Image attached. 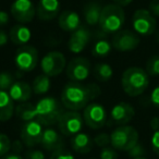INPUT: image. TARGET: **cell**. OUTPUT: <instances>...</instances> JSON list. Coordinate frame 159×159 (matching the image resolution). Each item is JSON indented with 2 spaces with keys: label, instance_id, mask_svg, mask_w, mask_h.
Returning <instances> with one entry per match:
<instances>
[{
  "label": "cell",
  "instance_id": "1",
  "mask_svg": "<svg viewBox=\"0 0 159 159\" xmlns=\"http://www.w3.org/2000/svg\"><path fill=\"white\" fill-rule=\"evenodd\" d=\"M100 87L97 84L81 82H69L64 85L61 93V104L68 110L79 111L84 109L92 100L100 95Z\"/></svg>",
  "mask_w": 159,
  "mask_h": 159
},
{
  "label": "cell",
  "instance_id": "2",
  "mask_svg": "<svg viewBox=\"0 0 159 159\" xmlns=\"http://www.w3.org/2000/svg\"><path fill=\"white\" fill-rule=\"evenodd\" d=\"M149 85V75L146 70L139 66L128 68L121 77L123 92L131 97H136L144 93Z\"/></svg>",
  "mask_w": 159,
  "mask_h": 159
},
{
  "label": "cell",
  "instance_id": "3",
  "mask_svg": "<svg viewBox=\"0 0 159 159\" xmlns=\"http://www.w3.org/2000/svg\"><path fill=\"white\" fill-rule=\"evenodd\" d=\"M124 22L125 13L123 8L116 3H109L102 8L98 25L104 33L116 34L121 31Z\"/></svg>",
  "mask_w": 159,
  "mask_h": 159
},
{
  "label": "cell",
  "instance_id": "4",
  "mask_svg": "<svg viewBox=\"0 0 159 159\" xmlns=\"http://www.w3.org/2000/svg\"><path fill=\"white\" fill-rule=\"evenodd\" d=\"M62 104L53 97H43L35 105L36 120L42 125L49 126L58 123L61 115L64 112L62 109Z\"/></svg>",
  "mask_w": 159,
  "mask_h": 159
},
{
  "label": "cell",
  "instance_id": "5",
  "mask_svg": "<svg viewBox=\"0 0 159 159\" xmlns=\"http://www.w3.org/2000/svg\"><path fill=\"white\" fill-rule=\"evenodd\" d=\"M139 143V132L131 125H120L110 134V144L116 150L129 152Z\"/></svg>",
  "mask_w": 159,
  "mask_h": 159
},
{
  "label": "cell",
  "instance_id": "6",
  "mask_svg": "<svg viewBox=\"0 0 159 159\" xmlns=\"http://www.w3.org/2000/svg\"><path fill=\"white\" fill-rule=\"evenodd\" d=\"M132 26L141 36H149L156 30V19L148 9H137L132 16Z\"/></svg>",
  "mask_w": 159,
  "mask_h": 159
},
{
  "label": "cell",
  "instance_id": "7",
  "mask_svg": "<svg viewBox=\"0 0 159 159\" xmlns=\"http://www.w3.org/2000/svg\"><path fill=\"white\" fill-rule=\"evenodd\" d=\"M83 117L79 111H64L58 120V129L62 135L73 136L81 132L83 128Z\"/></svg>",
  "mask_w": 159,
  "mask_h": 159
},
{
  "label": "cell",
  "instance_id": "8",
  "mask_svg": "<svg viewBox=\"0 0 159 159\" xmlns=\"http://www.w3.org/2000/svg\"><path fill=\"white\" fill-rule=\"evenodd\" d=\"M66 68V57L60 51H50L40 60V69L47 76L52 77L61 74Z\"/></svg>",
  "mask_w": 159,
  "mask_h": 159
},
{
  "label": "cell",
  "instance_id": "9",
  "mask_svg": "<svg viewBox=\"0 0 159 159\" xmlns=\"http://www.w3.org/2000/svg\"><path fill=\"white\" fill-rule=\"evenodd\" d=\"M16 68L23 72H31L37 66L38 51L34 46L25 45L18 48L14 57Z\"/></svg>",
  "mask_w": 159,
  "mask_h": 159
},
{
  "label": "cell",
  "instance_id": "10",
  "mask_svg": "<svg viewBox=\"0 0 159 159\" xmlns=\"http://www.w3.org/2000/svg\"><path fill=\"white\" fill-rule=\"evenodd\" d=\"M83 120L89 128L99 130L107 122V112L104 106L97 102H91L83 110Z\"/></svg>",
  "mask_w": 159,
  "mask_h": 159
},
{
  "label": "cell",
  "instance_id": "11",
  "mask_svg": "<svg viewBox=\"0 0 159 159\" xmlns=\"http://www.w3.org/2000/svg\"><path fill=\"white\" fill-rule=\"evenodd\" d=\"M66 73L71 82H83L89 76L91 62L84 57L74 58L68 63Z\"/></svg>",
  "mask_w": 159,
  "mask_h": 159
},
{
  "label": "cell",
  "instance_id": "12",
  "mask_svg": "<svg viewBox=\"0 0 159 159\" xmlns=\"http://www.w3.org/2000/svg\"><path fill=\"white\" fill-rule=\"evenodd\" d=\"M10 11L16 22L20 24H26L33 21L36 14V8L32 0H14Z\"/></svg>",
  "mask_w": 159,
  "mask_h": 159
},
{
  "label": "cell",
  "instance_id": "13",
  "mask_svg": "<svg viewBox=\"0 0 159 159\" xmlns=\"http://www.w3.org/2000/svg\"><path fill=\"white\" fill-rule=\"evenodd\" d=\"M139 35L135 32H132L130 30H121L117 32L112 37V47L117 49L118 51H132L135 48H137L139 45Z\"/></svg>",
  "mask_w": 159,
  "mask_h": 159
},
{
  "label": "cell",
  "instance_id": "14",
  "mask_svg": "<svg viewBox=\"0 0 159 159\" xmlns=\"http://www.w3.org/2000/svg\"><path fill=\"white\" fill-rule=\"evenodd\" d=\"M43 133H44V130H43L42 124L37 120H32V121H27L23 124L22 129H21L20 137L25 146L34 147V146L40 144Z\"/></svg>",
  "mask_w": 159,
  "mask_h": 159
},
{
  "label": "cell",
  "instance_id": "15",
  "mask_svg": "<svg viewBox=\"0 0 159 159\" xmlns=\"http://www.w3.org/2000/svg\"><path fill=\"white\" fill-rule=\"evenodd\" d=\"M135 116V109L131 104L121 102L116 104L110 111V122L115 125H126Z\"/></svg>",
  "mask_w": 159,
  "mask_h": 159
},
{
  "label": "cell",
  "instance_id": "16",
  "mask_svg": "<svg viewBox=\"0 0 159 159\" xmlns=\"http://www.w3.org/2000/svg\"><path fill=\"white\" fill-rule=\"evenodd\" d=\"M91 38V34H89V30L85 27L80 26L77 30L72 32V35L70 36L68 42V48L71 52L73 53H80L82 52L85 48H86L87 44Z\"/></svg>",
  "mask_w": 159,
  "mask_h": 159
},
{
  "label": "cell",
  "instance_id": "17",
  "mask_svg": "<svg viewBox=\"0 0 159 159\" xmlns=\"http://www.w3.org/2000/svg\"><path fill=\"white\" fill-rule=\"evenodd\" d=\"M60 12L59 0H39L38 6L36 8V13L39 20L51 21Z\"/></svg>",
  "mask_w": 159,
  "mask_h": 159
},
{
  "label": "cell",
  "instance_id": "18",
  "mask_svg": "<svg viewBox=\"0 0 159 159\" xmlns=\"http://www.w3.org/2000/svg\"><path fill=\"white\" fill-rule=\"evenodd\" d=\"M61 135V133L56 131L55 129H46V130H44V133H43L40 145L47 152H52L57 149H60V148L63 147V139H62Z\"/></svg>",
  "mask_w": 159,
  "mask_h": 159
},
{
  "label": "cell",
  "instance_id": "19",
  "mask_svg": "<svg viewBox=\"0 0 159 159\" xmlns=\"http://www.w3.org/2000/svg\"><path fill=\"white\" fill-rule=\"evenodd\" d=\"M8 93L13 102H26L32 97L33 89L29 83L23 82V81H16L11 85Z\"/></svg>",
  "mask_w": 159,
  "mask_h": 159
},
{
  "label": "cell",
  "instance_id": "20",
  "mask_svg": "<svg viewBox=\"0 0 159 159\" xmlns=\"http://www.w3.org/2000/svg\"><path fill=\"white\" fill-rule=\"evenodd\" d=\"M58 24L60 29L66 32H74L81 25V19L77 12L73 10H66L58 18Z\"/></svg>",
  "mask_w": 159,
  "mask_h": 159
},
{
  "label": "cell",
  "instance_id": "21",
  "mask_svg": "<svg viewBox=\"0 0 159 159\" xmlns=\"http://www.w3.org/2000/svg\"><path fill=\"white\" fill-rule=\"evenodd\" d=\"M9 37L10 40L13 43L14 45L21 47L27 45V43L31 40L32 37V32L27 26L24 24H18L14 25L10 29L9 32Z\"/></svg>",
  "mask_w": 159,
  "mask_h": 159
},
{
  "label": "cell",
  "instance_id": "22",
  "mask_svg": "<svg viewBox=\"0 0 159 159\" xmlns=\"http://www.w3.org/2000/svg\"><path fill=\"white\" fill-rule=\"evenodd\" d=\"M94 144V139L89 137L86 133L80 132L77 134L73 135L71 139V147L74 152L80 154H87L92 150Z\"/></svg>",
  "mask_w": 159,
  "mask_h": 159
},
{
  "label": "cell",
  "instance_id": "23",
  "mask_svg": "<svg viewBox=\"0 0 159 159\" xmlns=\"http://www.w3.org/2000/svg\"><path fill=\"white\" fill-rule=\"evenodd\" d=\"M16 107L7 91H0V121L5 122L12 118Z\"/></svg>",
  "mask_w": 159,
  "mask_h": 159
},
{
  "label": "cell",
  "instance_id": "24",
  "mask_svg": "<svg viewBox=\"0 0 159 159\" xmlns=\"http://www.w3.org/2000/svg\"><path fill=\"white\" fill-rule=\"evenodd\" d=\"M102 6L98 2L87 3L84 8V19L89 25L93 26L99 23L100 14H102Z\"/></svg>",
  "mask_w": 159,
  "mask_h": 159
},
{
  "label": "cell",
  "instance_id": "25",
  "mask_svg": "<svg viewBox=\"0 0 159 159\" xmlns=\"http://www.w3.org/2000/svg\"><path fill=\"white\" fill-rule=\"evenodd\" d=\"M16 113L21 120L24 122L36 120V113H35V106L30 102H21L16 108Z\"/></svg>",
  "mask_w": 159,
  "mask_h": 159
},
{
  "label": "cell",
  "instance_id": "26",
  "mask_svg": "<svg viewBox=\"0 0 159 159\" xmlns=\"http://www.w3.org/2000/svg\"><path fill=\"white\" fill-rule=\"evenodd\" d=\"M50 77L47 76L46 74H39L34 79L33 84H32V89H33V92L36 94V95H44L50 89Z\"/></svg>",
  "mask_w": 159,
  "mask_h": 159
},
{
  "label": "cell",
  "instance_id": "27",
  "mask_svg": "<svg viewBox=\"0 0 159 159\" xmlns=\"http://www.w3.org/2000/svg\"><path fill=\"white\" fill-rule=\"evenodd\" d=\"M94 75L99 82H108L113 76V69L108 63H97L94 68Z\"/></svg>",
  "mask_w": 159,
  "mask_h": 159
},
{
  "label": "cell",
  "instance_id": "28",
  "mask_svg": "<svg viewBox=\"0 0 159 159\" xmlns=\"http://www.w3.org/2000/svg\"><path fill=\"white\" fill-rule=\"evenodd\" d=\"M111 49H112V44L107 39H99L95 43L92 52L96 57H106L110 53Z\"/></svg>",
  "mask_w": 159,
  "mask_h": 159
},
{
  "label": "cell",
  "instance_id": "29",
  "mask_svg": "<svg viewBox=\"0 0 159 159\" xmlns=\"http://www.w3.org/2000/svg\"><path fill=\"white\" fill-rule=\"evenodd\" d=\"M146 72L152 76L159 75V55H155L150 57L146 62Z\"/></svg>",
  "mask_w": 159,
  "mask_h": 159
},
{
  "label": "cell",
  "instance_id": "30",
  "mask_svg": "<svg viewBox=\"0 0 159 159\" xmlns=\"http://www.w3.org/2000/svg\"><path fill=\"white\" fill-rule=\"evenodd\" d=\"M14 83L13 76L9 72H0V91H9Z\"/></svg>",
  "mask_w": 159,
  "mask_h": 159
},
{
  "label": "cell",
  "instance_id": "31",
  "mask_svg": "<svg viewBox=\"0 0 159 159\" xmlns=\"http://www.w3.org/2000/svg\"><path fill=\"white\" fill-rule=\"evenodd\" d=\"M11 150V141L9 136L0 133V157L5 156Z\"/></svg>",
  "mask_w": 159,
  "mask_h": 159
},
{
  "label": "cell",
  "instance_id": "32",
  "mask_svg": "<svg viewBox=\"0 0 159 159\" xmlns=\"http://www.w3.org/2000/svg\"><path fill=\"white\" fill-rule=\"evenodd\" d=\"M99 159H118V152L115 148L111 147H102L99 152Z\"/></svg>",
  "mask_w": 159,
  "mask_h": 159
},
{
  "label": "cell",
  "instance_id": "33",
  "mask_svg": "<svg viewBox=\"0 0 159 159\" xmlns=\"http://www.w3.org/2000/svg\"><path fill=\"white\" fill-rule=\"evenodd\" d=\"M50 159H74V156L69 150L63 149V147L51 152Z\"/></svg>",
  "mask_w": 159,
  "mask_h": 159
},
{
  "label": "cell",
  "instance_id": "34",
  "mask_svg": "<svg viewBox=\"0 0 159 159\" xmlns=\"http://www.w3.org/2000/svg\"><path fill=\"white\" fill-rule=\"evenodd\" d=\"M94 143L98 147H106L108 144H110V135H108L107 133H99L94 139Z\"/></svg>",
  "mask_w": 159,
  "mask_h": 159
},
{
  "label": "cell",
  "instance_id": "35",
  "mask_svg": "<svg viewBox=\"0 0 159 159\" xmlns=\"http://www.w3.org/2000/svg\"><path fill=\"white\" fill-rule=\"evenodd\" d=\"M145 148H144L143 145H141L139 143H137L135 146H133L132 148H131L130 150L128 152L129 156L132 157L133 158H137V157H144V155H145Z\"/></svg>",
  "mask_w": 159,
  "mask_h": 159
},
{
  "label": "cell",
  "instance_id": "36",
  "mask_svg": "<svg viewBox=\"0 0 159 159\" xmlns=\"http://www.w3.org/2000/svg\"><path fill=\"white\" fill-rule=\"evenodd\" d=\"M150 146L155 154L159 156V130L152 133V139H150Z\"/></svg>",
  "mask_w": 159,
  "mask_h": 159
},
{
  "label": "cell",
  "instance_id": "37",
  "mask_svg": "<svg viewBox=\"0 0 159 159\" xmlns=\"http://www.w3.org/2000/svg\"><path fill=\"white\" fill-rule=\"evenodd\" d=\"M25 159H46L45 154L39 149H30L25 154Z\"/></svg>",
  "mask_w": 159,
  "mask_h": 159
},
{
  "label": "cell",
  "instance_id": "38",
  "mask_svg": "<svg viewBox=\"0 0 159 159\" xmlns=\"http://www.w3.org/2000/svg\"><path fill=\"white\" fill-rule=\"evenodd\" d=\"M149 99H150V102H152L156 108H159V85L156 86L152 91L150 96H149Z\"/></svg>",
  "mask_w": 159,
  "mask_h": 159
},
{
  "label": "cell",
  "instance_id": "39",
  "mask_svg": "<svg viewBox=\"0 0 159 159\" xmlns=\"http://www.w3.org/2000/svg\"><path fill=\"white\" fill-rule=\"evenodd\" d=\"M148 10L154 16H159V0H152L148 6Z\"/></svg>",
  "mask_w": 159,
  "mask_h": 159
},
{
  "label": "cell",
  "instance_id": "40",
  "mask_svg": "<svg viewBox=\"0 0 159 159\" xmlns=\"http://www.w3.org/2000/svg\"><path fill=\"white\" fill-rule=\"evenodd\" d=\"M23 147H24V144L21 141H14L13 143H11V149L13 150V152H16V154H20L22 152Z\"/></svg>",
  "mask_w": 159,
  "mask_h": 159
},
{
  "label": "cell",
  "instance_id": "41",
  "mask_svg": "<svg viewBox=\"0 0 159 159\" xmlns=\"http://www.w3.org/2000/svg\"><path fill=\"white\" fill-rule=\"evenodd\" d=\"M10 20V16L8 14V12L2 11V10H0V26H5L9 23Z\"/></svg>",
  "mask_w": 159,
  "mask_h": 159
},
{
  "label": "cell",
  "instance_id": "42",
  "mask_svg": "<svg viewBox=\"0 0 159 159\" xmlns=\"http://www.w3.org/2000/svg\"><path fill=\"white\" fill-rule=\"evenodd\" d=\"M9 39H10L9 35H8L5 31L0 30V48H1V47H3V46H6Z\"/></svg>",
  "mask_w": 159,
  "mask_h": 159
},
{
  "label": "cell",
  "instance_id": "43",
  "mask_svg": "<svg viewBox=\"0 0 159 159\" xmlns=\"http://www.w3.org/2000/svg\"><path fill=\"white\" fill-rule=\"evenodd\" d=\"M149 126L152 131H158L159 130V117H154L150 119L149 121Z\"/></svg>",
  "mask_w": 159,
  "mask_h": 159
},
{
  "label": "cell",
  "instance_id": "44",
  "mask_svg": "<svg viewBox=\"0 0 159 159\" xmlns=\"http://www.w3.org/2000/svg\"><path fill=\"white\" fill-rule=\"evenodd\" d=\"M0 159H24L20 154H16V152H12V154H9L8 152L5 156L0 157Z\"/></svg>",
  "mask_w": 159,
  "mask_h": 159
},
{
  "label": "cell",
  "instance_id": "45",
  "mask_svg": "<svg viewBox=\"0 0 159 159\" xmlns=\"http://www.w3.org/2000/svg\"><path fill=\"white\" fill-rule=\"evenodd\" d=\"M112 1L116 5H119V6H121V7H126V6H129L132 2L133 0H112Z\"/></svg>",
  "mask_w": 159,
  "mask_h": 159
},
{
  "label": "cell",
  "instance_id": "46",
  "mask_svg": "<svg viewBox=\"0 0 159 159\" xmlns=\"http://www.w3.org/2000/svg\"><path fill=\"white\" fill-rule=\"evenodd\" d=\"M156 38H157V42L159 43V32L157 33V36H156Z\"/></svg>",
  "mask_w": 159,
  "mask_h": 159
},
{
  "label": "cell",
  "instance_id": "47",
  "mask_svg": "<svg viewBox=\"0 0 159 159\" xmlns=\"http://www.w3.org/2000/svg\"><path fill=\"white\" fill-rule=\"evenodd\" d=\"M133 159H147L145 157H137V158H133Z\"/></svg>",
  "mask_w": 159,
  "mask_h": 159
},
{
  "label": "cell",
  "instance_id": "48",
  "mask_svg": "<svg viewBox=\"0 0 159 159\" xmlns=\"http://www.w3.org/2000/svg\"><path fill=\"white\" fill-rule=\"evenodd\" d=\"M89 159H97V158H89Z\"/></svg>",
  "mask_w": 159,
  "mask_h": 159
}]
</instances>
